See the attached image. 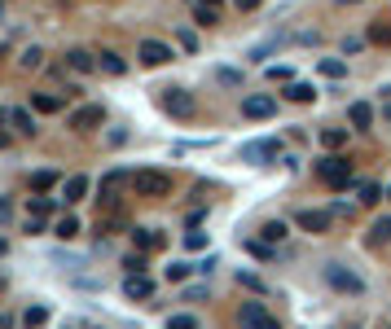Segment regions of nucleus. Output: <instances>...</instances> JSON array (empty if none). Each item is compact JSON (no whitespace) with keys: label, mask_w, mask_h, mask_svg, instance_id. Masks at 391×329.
Listing matches in <instances>:
<instances>
[{"label":"nucleus","mask_w":391,"mask_h":329,"mask_svg":"<svg viewBox=\"0 0 391 329\" xmlns=\"http://www.w3.org/2000/svg\"><path fill=\"white\" fill-rule=\"evenodd\" d=\"M317 176H321V184H330V189H348V184L357 180L352 162H348V158H339V154H325V158H317Z\"/></svg>","instance_id":"f257e3e1"},{"label":"nucleus","mask_w":391,"mask_h":329,"mask_svg":"<svg viewBox=\"0 0 391 329\" xmlns=\"http://www.w3.org/2000/svg\"><path fill=\"white\" fill-rule=\"evenodd\" d=\"M132 189H137V198H168L172 193V176L168 171H154V167L132 171Z\"/></svg>","instance_id":"f03ea898"},{"label":"nucleus","mask_w":391,"mask_h":329,"mask_svg":"<svg viewBox=\"0 0 391 329\" xmlns=\"http://www.w3.org/2000/svg\"><path fill=\"white\" fill-rule=\"evenodd\" d=\"M159 105L172 114V119H194V114H198V101H194V92H185V88H163Z\"/></svg>","instance_id":"7ed1b4c3"},{"label":"nucleus","mask_w":391,"mask_h":329,"mask_svg":"<svg viewBox=\"0 0 391 329\" xmlns=\"http://www.w3.org/2000/svg\"><path fill=\"white\" fill-rule=\"evenodd\" d=\"M325 281L339 290V295H365V281L352 273L348 264H325Z\"/></svg>","instance_id":"20e7f679"},{"label":"nucleus","mask_w":391,"mask_h":329,"mask_svg":"<svg viewBox=\"0 0 391 329\" xmlns=\"http://www.w3.org/2000/svg\"><path fill=\"white\" fill-rule=\"evenodd\" d=\"M238 321H242V329H281V325H277V316H272L264 303H242Z\"/></svg>","instance_id":"39448f33"},{"label":"nucleus","mask_w":391,"mask_h":329,"mask_svg":"<svg viewBox=\"0 0 391 329\" xmlns=\"http://www.w3.org/2000/svg\"><path fill=\"white\" fill-rule=\"evenodd\" d=\"M277 154H281V140H251V145H242V162H251V167H264Z\"/></svg>","instance_id":"423d86ee"},{"label":"nucleus","mask_w":391,"mask_h":329,"mask_svg":"<svg viewBox=\"0 0 391 329\" xmlns=\"http://www.w3.org/2000/svg\"><path fill=\"white\" fill-rule=\"evenodd\" d=\"M137 57H141V66H168V62H172V44H163V40H141Z\"/></svg>","instance_id":"0eeeda50"},{"label":"nucleus","mask_w":391,"mask_h":329,"mask_svg":"<svg viewBox=\"0 0 391 329\" xmlns=\"http://www.w3.org/2000/svg\"><path fill=\"white\" fill-rule=\"evenodd\" d=\"M272 110H277V97H268V92H251V97H242V114H246V119H268Z\"/></svg>","instance_id":"6e6552de"},{"label":"nucleus","mask_w":391,"mask_h":329,"mask_svg":"<svg viewBox=\"0 0 391 329\" xmlns=\"http://www.w3.org/2000/svg\"><path fill=\"white\" fill-rule=\"evenodd\" d=\"M101 119H106L101 105H79V110L66 119V127H75V132H92V127H101Z\"/></svg>","instance_id":"1a4fd4ad"},{"label":"nucleus","mask_w":391,"mask_h":329,"mask_svg":"<svg viewBox=\"0 0 391 329\" xmlns=\"http://www.w3.org/2000/svg\"><path fill=\"white\" fill-rule=\"evenodd\" d=\"M132 246L141 255H154V251H163L168 246V237H163L159 229H132Z\"/></svg>","instance_id":"9d476101"},{"label":"nucleus","mask_w":391,"mask_h":329,"mask_svg":"<svg viewBox=\"0 0 391 329\" xmlns=\"http://www.w3.org/2000/svg\"><path fill=\"white\" fill-rule=\"evenodd\" d=\"M294 224H299L303 233H325L330 229V211H312V206H308V211L294 215Z\"/></svg>","instance_id":"9b49d317"},{"label":"nucleus","mask_w":391,"mask_h":329,"mask_svg":"<svg viewBox=\"0 0 391 329\" xmlns=\"http://www.w3.org/2000/svg\"><path fill=\"white\" fill-rule=\"evenodd\" d=\"M123 295H128V299H150V295H154V281H150L146 273H128Z\"/></svg>","instance_id":"f8f14e48"},{"label":"nucleus","mask_w":391,"mask_h":329,"mask_svg":"<svg viewBox=\"0 0 391 329\" xmlns=\"http://www.w3.org/2000/svg\"><path fill=\"white\" fill-rule=\"evenodd\" d=\"M348 119H352V127H361V132H365V127L374 123V105L370 101H352L348 105Z\"/></svg>","instance_id":"ddd939ff"},{"label":"nucleus","mask_w":391,"mask_h":329,"mask_svg":"<svg viewBox=\"0 0 391 329\" xmlns=\"http://www.w3.org/2000/svg\"><path fill=\"white\" fill-rule=\"evenodd\" d=\"M66 66L75 70V75H88V70H97V57L84 53V49H70V53H66Z\"/></svg>","instance_id":"4468645a"},{"label":"nucleus","mask_w":391,"mask_h":329,"mask_svg":"<svg viewBox=\"0 0 391 329\" xmlns=\"http://www.w3.org/2000/svg\"><path fill=\"white\" fill-rule=\"evenodd\" d=\"M62 198L66 202H84L88 198V176H70V180L62 184Z\"/></svg>","instance_id":"2eb2a0df"},{"label":"nucleus","mask_w":391,"mask_h":329,"mask_svg":"<svg viewBox=\"0 0 391 329\" xmlns=\"http://www.w3.org/2000/svg\"><path fill=\"white\" fill-rule=\"evenodd\" d=\"M97 70H106V75H123V70H128V62H123L119 53H110V49H106V53H97Z\"/></svg>","instance_id":"dca6fc26"},{"label":"nucleus","mask_w":391,"mask_h":329,"mask_svg":"<svg viewBox=\"0 0 391 329\" xmlns=\"http://www.w3.org/2000/svg\"><path fill=\"white\" fill-rule=\"evenodd\" d=\"M9 123H14V132H18V136H35V132H40L27 110H9Z\"/></svg>","instance_id":"f3484780"},{"label":"nucleus","mask_w":391,"mask_h":329,"mask_svg":"<svg viewBox=\"0 0 391 329\" xmlns=\"http://www.w3.org/2000/svg\"><path fill=\"white\" fill-rule=\"evenodd\" d=\"M31 105L40 114H57V110H62V97H53V92H31Z\"/></svg>","instance_id":"a211bd4d"},{"label":"nucleus","mask_w":391,"mask_h":329,"mask_svg":"<svg viewBox=\"0 0 391 329\" xmlns=\"http://www.w3.org/2000/svg\"><path fill=\"white\" fill-rule=\"evenodd\" d=\"M286 233H290V229H286V224H281V220H268V224H264V229H259V237H264L268 246H277V242H286Z\"/></svg>","instance_id":"6ab92c4d"},{"label":"nucleus","mask_w":391,"mask_h":329,"mask_svg":"<svg viewBox=\"0 0 391 329\" xmlns=\"http://www.w3.org/2000/svg\"><path fill=\"white\" fill-rule=\"evenodd\" d=\"M53 233H57L62 242H75V237H79V220H75V215H62V220L53 224Z\"/></svg>","instance_id":"aec40b11"},{"label":"nucleus","mask_w":391,"mask_h":329,"mask_svg":"<svg viewBox=\"0 0 391 329\" xmlns=\"http://www.w3.org/2000/svg\"><path fill=\"white\" fill-rule=\"evenodd\" d=\"M317 97V88L312 84H286V101H299V105H308Z\"/></svg>","instance_id":"412c9836"},{"label":"nucleus","mask_w":391,"mask_h":329,"mask_svg":"<svg viewBox=\"0 0 391 329\" xmlns=\"http://www.w3.org/2000/svg\"><path fill=\"white\" fill-rule=\"evenodd\" d=\"M321 145H325V149H343V145H348V127H325V132H321Z\"/></svg>","instance_id":"4be33fe9"},{"label":"nucleus","mask_w":391,"mask_h":329,"mask_svg":"<svg viewBox=\"0 0 391 329\" xmlns=\"http://www.w3.org/2000/svg\"><path fill=\"white\" fill-rule=\"evenodd\" d=\"M18 66H22V70H40V66H44V53H40V49H35V44H31V49H22Z\"/></svg>","instance_id":"5701e85b"},{"label":"nucleus","mask_w":391,"mask_h":329,"mask_svg":"<svg viewBox=\"0 0 391 329\" xmlns=\"http://www.w3.org/2000/svg\"><path fill=\"white\" fill-rule=\"evenodd\" d=\"M194 22H198V27H216V22H220L216 5H198V9H194Z\"/></svg>","instance_id":"b1692460"},{"label":"nucleus","mask_w":391,"mask_h":329,"mask_svg":"<svg viewBox=\"0 0 391 329\" xmlns=\"http://www.w3.org/2000/svg\"><path fill=\"white\" fill-rule=\"evenodd\" d=\"M321 75H325V79H343V75H348V62H339V57H325V62H321Z\"/></svg>","instance_id":"393cba45"},{"label":"nucleus","mask_w":391,"mask_h":329,"mask_svg":"<svg viewBox=\"0 0 391 329\" xmlns=\"http://www.w3.org/2000/svg\"><path fill=\"white\" fill-rule=\"evenodd\" d=\"M53 184H57V171H35V176H31V189H35V193L53 189Z\"/></svg>","instance_id":"a878e982"},{"label":"nucleus","mask_w":391,"mask_h":329,"mask_svg":"<svg viewBox=\"0 0 391 329\" xmlns=\"http://www.w3.org/2000/svg\"><path fill=\"white\" fill-rule=\"evenodd\" d=\"M370 242H391V215L374 220V229H370Z\"/></svg>","instance_id":"bb28decb"},{"label":"nucleus","mask_w":391,"mask_h":329,"mask_svg":"<svg viewBox=\"0 0 391 329\" xmlns=\"http://www.w3.org/2000/svg\"><path fill=\"white\" fill-rule=\"evenodd\" d=\"M168 329H198V316H189V312H176L172 321H168Z\"/></svg>","instance_id":"cd10ccee"},{"label":"nucleus","mask_w":391,"mask_h":329,"mask_svg":"<svg viewBox=\"0 0 391 329\" xmlns=\"http://www.w3.org/2000/svg\"><path fill=\"white\" fill-rule=\"evenodd\" d=\"M49 211H53V202H49V198H31V202H27V215H49Z\"/></svg>","instance_id":"c85d7f7f"},{"label":"nucleus","mask_w":391,"mask_h":329,"mask_svg":"<svg viewBox=\"0 0 391 329\" xmlns=\"http://www.w3.org/2000/svg\"><path fill=\"white\" fill-rule=\"evenodd\" d=\"M370 40H374V44H391V27H383V22H374V27H370Z\"/></svg>","instance_id":"c756f323"},{"label":"nucleus","mask_w":391,"mask_h":329,"mask_svg":"<svg viewBox=\"0 0 391 329\" xmlns=\"http://www.w3.org/2000/svg\"><path fill=\"white\" fill-rule=\"evenodd\" d=\"M378 198H383V189H378V184H361V202H365V206H374Z\"/></svg>","instance_id":"7c9ffc66"},{"label":"nucleus","mask_w":391,"mask_h":329,"mask_svg":"<svg viewBox=\"0 0 391 329\" xmlns=\"http://www.w3.org/2000/svg\"><path fill=\"white\" fill-rule=\"evenodd\" d=\"M189 273H194V264H172L168 268V281H185Z\"/></svg>","instance_id":"2f4dec72"},{"label":"nucleus","mask_w":391,"mask_h":329,"mask_svg":"<svg viewBox=\"0 0 391 329\" xmlns=\"http://www.w3.org/2000/svg\"><path fill=\"white\" fill-rule=\"evenodd\" d=\"M185 246L189 251H207V233H185Z\"/></svg>","instance_id":"473e14b6"},{"label":"nucleus","mask_w":391,"mask_h":329,"mask_svg":"<svg viewBox=\"0 0 391 329\" xmlns=\"http://www.w3.org/2000/svg\"><path fill=\"white\" fill-rule=\"evenodd\" d=\"M123 268H128V273H146V255H128V259H123Z\"/></svg>","instance_id":"72a5a7b5"},{"label":"nucleus","mask_w":391,"mask_h":329,"mask_svg":"<svg viewBox=\"0 0 391 329\" xmlns=\"http://www.w3.org/2000/svg\"><path fill=\"white\" fill-rule=\"evenodd\" d=\"M268 79H277V84H290V66H268Z\"/></svg>","instance_id":"f704fd0d"},{"label":"nucleus","mask_w":391,"mask_h":329,"mask_svg":"<svg viewBox=\"0 0 391 329\" xmlns=\"http://www.w3.org/2000/svg\"><path fill=\"white\" fill-rule=\"evenodd\" d=\"M238 281H242V286H246V290H264V281H259L255 273H238Z\"/></svg>","instance_id":"c9c22d12"},{"label":"nucleus","mask_w":391,"mask_h":329,"mask_svg":"<svg viewBox=\"0 0 391 329\" xmlns=\"http://www.w3.org/2000/svg\"><path fill=\"white\" fill-rule=\"evenodd\" d=\"M44 316H49V312H44V308H31L27 316H22V321H27V329H31V325H44Z\"/></svg>","instance_id":"e433bc0d"},{"label":"nucleus","mask_w":391,"mask_h":329,"mask_svg":"<svg viewBox=\"0 0 391 329\" xmlns=\"http://www.w3.org/2000/svg\"><path fill=\"white\" fill-rule=\"evenodd\" d=\"M9 220H14V202H9V198H0V224H9Z\"/></svg>","instance_id":"4c0bfd02"},{"label":"nucleus","mask_w":391,"mask_h":329,"mask_svg":"<svg viewBox=\"0 0 391 329\" xmlns=\"http://www.w3.org/2000/svg\"><path fill=\"white\" fill-rule=\"evenodd\" d=\"M185 299H189V303H203V299H207V286H194V290H185Z\"/></svg>","instance_id":"58836bf2"},{"label":"nucleus","mask_w":391,"mask_h":329,"mask_svg":"<svg viewBox=\"0 0 391 329\" xmlns=\"http://www.w3.org/2000/svg\"><path fill=\"white\" fill-rule=\"evenodd\" d=\"M238 5V14H251V9H259V0H233Z\"/></svg>","instance_id":"ea45409f"},{"label":"nucleus","mask_w":391,"mask_h":329,"mask_svg":"<svg viewBox=\"0 0 391 329\" xmlns=\"http://www.w3.org/2000/svg\"><path fill=\"white\" fill-rule=\"evenodd\" d=\"M387 92V105H383V119H391V88H383Z\"/></svg>","instance_id":"a19ab883"},{"label":"nucleus","mask_w":391,"mask_h":329,"mask_svg":"<svg viewBox=\"0 0 391 329\" xmlns=\"http://www.w3.org/2000/svg\"><path fill=\"white\" fill-rule=\"evenodd\" d=\"M9 325H14V321H9V316H0V329H9Z\"/></svg>","instance_id":"79ce46f5"},{"label":"nucleus","mask_w":391,"mask_h":329,"mask_svg":"<svg viewBox=\"0 0 391 329\" xmlns=\"http://www.w3.org/2000/svg\"><path fill=\"white\" fill-rule=\"evenodd\" d=\"M5 145H9V136H5V132H0V149H5Z\"/></svg>","instance_id":"37998d69"},{"label":"nucleus","mask_w":391,"mask_h":329,"mask_svg":"<svg viewBox=\"0 0 391 329\" xmlns=\"http://www.w3.org/2000/svg\"><path fill=\"white\" fill-rule=\"evenodd\" d=\"M198 5H220V0H198Z\"/></svg>","instance_id":"c03bdc74"},{"label":"nucleus","mask_w":391,"mask_h":329,"mask_svg":"<svg viewBox=\"0 0 391 329\" xmlns=\"http://www.w3.org/2000/svg\"><path fill=\"white\" fill-rule=\"evenodd\" d=\"M339 5H357V0H339Z\"/></svg>","instance_id":"a18cd8bd"},{"label":"nucleus","mask_w":391,"mask_h":329,"mask_svg":"<svg viewBox=\"0 0 391 329\" xmlns=\"http://www.w3.org/2000/svg\"><path fill=\"white\" fill-rule=\"evenodd\" d=\"M0 22H5V5H0Z\"/></svg>","instance_id":"49530a36"},{"label":"nucleus","mask_w":391,"mask_h":329,"mask_svg":"<svg viewBox=\"0 0 391 329\" xmlns=\"http://www.w3.org/2000/svg\"><path fill=\"white\" fill-rule=\"evenodd\" d=\"M0 255H5V242H0Z\"/></svg>","instance_id":"de8ad7c7"},{"label":"nucleus","mask_w":391,"mask_h":329,"mask_svg":"<svg viewBox=\"0 0 391 329\" xmlns=\"http://www.w3.org/2000/svg\"><path fill=\"white\" fill-rule=\"evenodd\" d=\"M387 202H391V189H387Z\"/></svg>","instance_id":"09e8293b"}]
</instances>
